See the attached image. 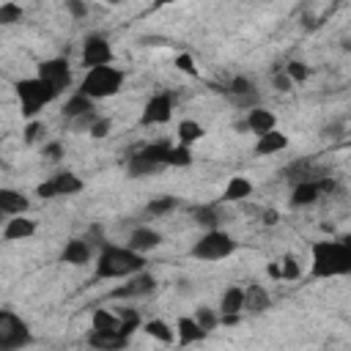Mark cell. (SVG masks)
Returning <instances> with one entry per match:
<instances>
[{
  "label": "cell",
  "instance_id": "cell-1",
  "mask_svg": "<svg viewBox=\"0 0 351 351\" xmlns=\"http://www.w3.org/2000/svg\"><path fill=\"white\" fill-rule=\"evenodd\" d=\"M145 269V255L129 250V247H115L104 244L99 258H96V277L99 280H121V277H134Z\"/></svg>",
  "mask_w": 351,
  "mask_h": 351
},
{
  "label": "cell",
  "instance_id": "cell-2",
  "mask_svg": "<svg viewBox=\"0 0 351 351\" xmlns=\"http://www.w3.org/2000/svg\"><path fill=\"white\" fill-rule=\"evenodd\" d=\"M351 274V250L343 241L313 244V277H346Z\"/></svg>",
  "mask_w": 351,
  "mask_h": 351
},
{
  "label": "cell",
  "instance_id": "cell-3",
  "mask_svg": "<svg viewBox=\"0 0 351 351\" xmlns=\"http://www.w3.org/2000/svg\"><path fill=\"white\" fill-rule=\"evenodd\" d=\"M123 88V71L115 69V66H99V69H90L82 82H80V90L82 96L88 99H107V96H115L118 90Z\"/></svg>",
  "mask_w": 351,
  "mask_h": 351
},
{
  "label": "cell",
  "instance_id": "cell-4",
  "mask_svg": "<svg viewBox=\"0 0 351 351\" xmlns=\"http://www.w3.org/2000/svg\"><path fill=\"white\" fill-rule=\"evenodd\" d=\"M14 88H16V96H19V101H22V115H25V118H36V112H38L44 104H49L52 99H58V90H55L52 85H47L44 80H38V77L19 80Z\"/></svg>",
  "mask_w": 351,
  "mask_h": 351
},
{
  "label": "cell",
  "instance_id": "cell-5",
  "mask_svg": "<svg viewBox=\"0 0 351 351\" xmlns=\"http://www.w3.org/2000/svg\"><path fill=\"white\" fill-rule=\"evenodd\" d=\"M233 252H236V241L225 230H208L189 250V255L197 258V261H222V258H228Z\"/></svg>",
  "mask_w": 351,
  "mask_h": 351
},
{
  "label": "cell",
  "instance_id": "cell-6",
  "mask_svg": "<svg viewBox=\"0 0 351 351\" xmlns=\"http://www.w3.org/2000/svg\"><path fill=\"white\" fill-rule=\"evenodd\" d=\"M33 343L30 326L11 310L0 313V351H19Z\"/></svg>",
  "mask_w": 351,
  "mask_h": 351
},
{
  "label": "cell",
  "instance_id": "cell-7",
  "mask_svg": "<svg viewBox=\"0 0 351 351\" xmlns=\"http://www.w3.org/2000/svg\"><path fill=\"white\" fill-rule=\"evenodd\" d=\"M38 80H44L47 85H52L58 90V96L71 85V66L66 58H49L44 63H38Z\"/></svg>",
  "mask_w": 351,
  "mask_h": 351
},
{
  "label": "cell",
  "instance_id": "cell-8",
  "mask_svg": "<svg viewBox=\"0 0 351 351\" xmlns=\"http://www.w3.org/2000/svg\"><path fill=\"white\" fill-rule=\"evenodd\" d=\"M82 66L90 71V69H99V66H110L112 63V47H110V41L104 38V36H99V33H93V36H88L85 38V44H82Z\"/></svg>",
  "mask_w": 351,
  "mask_h": 351
},
{
  "label": "cell",
  "instance_id": "cell-9",
  "mask_svg": "<svg viewBox=\"0 0 351 351\" xmlns=\"http://www.w3.org/2000/svg\"><path fill=\"white\" fill-rule=\"evenodd\" d=\"M173 115V99L170 93H154L145 107H143V115H140V123L143 126H159V123H167Z\"/></svg>",
  "mask_w": 351,
  "mask_h": 351
},
{
  "label": "cell",
  "instance_id": "cell-10",
  "mask_svg": "<svg viewBox=\"0 0 351 351\" xmlns=\"http://www.w3.org/2000/svg\"><path fill=\"white\" fill-rule=\"evenodd\" d=\"M280 176H282L285 181H293V184H307V181H321L326 173H324L321 167H315L313 159H296V162H291L288 167H282Z\"/></svg>",
  "mask_w": 351,
  "mask_h": 351
},
{
  "label": "cell",
  "instance_id": "cell-11",
  "mask_svg": "<svg viewBox=\"0 0 351 351\" xmlns=\"http://www.w3.org/2000/svg\"><path fill=\"white\" fill-rule=\"evenodd\" d=\"M156 288V280L151 277V274H145V271H140V274H134L126 285H121V288H115L110 296L112 299H137V296H145V293H151Z\"/></svg>",
  "mask_w": 351,
  "mask_h": 351
},
{
  "label": "cell",
  "instance_id": "cell-12",
  "mask_svg": "<svg viewBox=\"0 0 351 351\" xmlns=\"http://www.w3.org/2000/svg\"><path fill=\"white\" fill-rule=\"evenodd\" d=\"M90 255H93V247H90L88 239H71V241H66V247L60 252V261L71 263V266H85L90 261Z\"/></svg>",
  "mask_w": 351,
  "mask_h": 351
},
{
  "label": "cell",
  "instance_id": "cell-13",
  "mask_svg": "<svg viewBox=\"0 0 351 351\" xmlns=\"http://www.w3.org/2000/svg\"><path fill=\"white\" fill-rule=\"evenodd\" d=\"M244 121H247V129H250L252 134H258V137L274 132V126H277V115H274L271 110H266V107H255V110H250V115H247Z\"/></svg>",
  "mask_w": 351,
  "mask_h": 351
},
{
  "label": "cell",
  "instance_id": "cell-14",
  "mask_svg": "<svg viewBox=\"0 0 351 351\" xmlns=\"http://www.w3.org/2000/svg\"><path fill=\"white\" fill-rule=\"evenodd\" d=\"M30 208V200L22 195V192H16V189H0V211H3V217H22L25 211Z\"/></svg>",
  "mask_w": 351,
  "mask_h": 351
},
{
  "label": "cell",
  "instance_id": "cell-15",
  "mask_svg": "<svg viewBox=\"0 0 351 351\" xmlns=\"http://www.w3.org/2000/svg\"><path fill=\"white\" fill-rule=\"evenodd\" d=\"M159 244H162V233L159 230H154V228H134L126 247L134 250V252H140V255H145L148 250H156Z\"/></svg>",
  "mask_w": 351,
  "mask_h": 351
},
{
  "label": "cell",
  "instance_id": "cell-16",
  "mask_svg": "<svg viewBox=\"0 0 351 351\" xmlns=\"http://www.w3.org/2000/svg\"><path fill=\"white\" fill-rule=\"evenodd\" d=\"M33 233H36V222L27 219L25 214L22 217H11L5 222V228H3V239L5 241H22V239H30Z\"/></svg>",
  "mask_w": 351,
  "mask_h": 351
},
{
  "label": "cell",
  "instance_id": "cell-17",
  "mask_svg": "<svg viewBox=\"0 0 351 351\" xmlns=\"http://www.w3.org/2000/svg\"><path fill=\"white\" fill-rule=\"evenodd\" d=\"M126 340L129 337H123L121 332H93L90 329V335H88V346H93L99 351H121V348H126Z\"/></svg>",
  "mask_w": 351,
  "mask_h": 351
},
{
  "label": "cell",
  "instance_id": "cell-18",
  "mask_svg": "<svg viewBox=\"0 0 351 351\" xmlns=\"http://www.w3.org/2000/svg\"><path fill=\"white\" fill-rule=\"evenodd\" d=\"M52 184H55V192H58V197H69V195H77V192H82V178L77 176V173H71V170H60V173H55L52 176Z\"/></svg>",
  "mask_w": 351,
  "mask_h": 351
},
{
  "label": "cell",
  "instance_id": "cell-19",
  "mask_svg": "<svg viewBox=\"0 0 351 351\" xmlns=\"http://www.w3.org/2000/svg\"><path fill=\"white\" fill-rule=\"evenodd\" d=\"M90 112H96L93 99H88V96H82V93H74V96L63 104V115H66L71 123L80 121V118H85V115H90Z\"/></svg>",
  "mask_w": 351,
  "mask_h": 351
},
{
  "label": "cell",
  "instance_id": "cell-20",
  "mask_svg": "<svg viewBox=\"0 0 351 351\" xmlns=\"http://www.w3.org/2000/svg\"><path fill=\"white\" fill-rule=\"evenodd\" d=\"M321 186L318 181H307V184H296L293 192H291V206L293 208H302V206H313L318 197H321Z\"/></svg>",
  "mask_w": 351,
  "mask_h": 351
},
{
  "label": "cell",
  "instance_id": "cell-21",
  "mask_svg": "<svg viewBox=\"0 0 351 351\" xmlns=\"http://www.w3.org/2000/svg\"><path fill=\"white\" fill-rule=\"evenodd\" d=\"M241 310H244V288L241 285H230L222 293L219 315H241Z\"/></svg>",
  "mask_w": 351,
  "mask_h": 351
},
{
  "label": "cell",
  "instance_id": "cell-22",
  "mask_svg": "<svg viewBox=\"0 0 351 351\" xmlns=\"http://www.w3.org/2000/svg\"><path fill=\"white\" fill-rule=\"evenodd\" d=\"M192 217L197 225L208 228V230H219V222H222V208L217 203L211 206H192Z\"/></svg>",
  "mask_w": 351,
  "mask_h": 351
},
{
  "label": "cell",
  "instance_id": "cell-23",
  "mask_svg": "<svg viewBox=\"0 0 351 351\" xmlns=\"http://www.w3.org/2000/svg\"><path fill=\"white\" fill-rule=\"evenodd\" d=\"M282 148H288V137L282 132H277V129L263 134V137H258V143H255V154L258 156H269V154H277Z\"/></svg>",
  "mask_w": 351,
  "mask_h": 351
},
{
  "label": "cell",
  "instance_id": "cell-24",
  "mask_svg": "<svg viewBox=\"0 0 351 351\" xmlns=\"http://www.w3.org/2000/svg\"><path fill=\"white\" fill-rule=\"evenodd\" d=\"M162 165H156L154 159H148V156H143L140 151L137 154H132L129 156V162H126V173L132 176V178H143V176H154L156 170H159Z\"/></svg>",
  "mask_w": 351,
  "mask_h": 351
},
{
  "label": "cell",
  "instance_id": "cell-25",
  "mask_svg": "<svg viewBox=\"0 0 351 351\" xmlns=\"http://www.w3.org/2000/svg\"><path fill=\"white\" fill-rule=\"evenodd\" d=\"M250 195H252V184H250V178H244V176H233V178L228 181L225 192H222V200H225V203H236V200H244V197H250Z\"/></svg>",
  "mask_w": 351,
  "mask_h": 351
},
{
  "label": "cell",
  "instance_id": "cell-26",
  "mask_svg": "<svg viewBox=\"0 0 351 351\" xmlns=\"http://www.w3.org/2000/svg\"><path fill=\"white\" fill-rule=\"evenodd\" d=\"M176 335H178L181 346H189V343H197V340L206 337V332L197 326V321L195 318H186V315L176 321Z\"/></svg>",
  "mask_w": 351,
  "mask_h": 351
},
{
  "label": "cell",
  "instance_id": "cell-27",
  "mask_svg": "<svg viewBox=\"0 0 351 351\" xmlns=\"http://www.w3.org/2000/svg\"><path fill=\"white\" fill-rule=\"evenodd\" d=\"M90 326H93V332H121V315L99 307L90 318Z\"/></svg>",
  "mask_w": 351,
  "mask_h": 351
},
{
  "label": "cell",
  "instance_id": "cell-28",
  "mask_svg": "<svg viewBox=\"0 0 351 351\" xmlns=\"http://www.w3.org/2000/svg\"><path fill=\"white\" fill-rule=\"evenodd\" d=\"M269 307V293L261 288V285H250L244 288V310L250 313H261Z\"/></svg>",
  "mask_w": 351,
  "mask_h": 351
},
{
  "label": "cell",
  "instance_id": "cell-29",
  "mask_svg": "<svg viewBox=\"0 0 351 351\" xmlns=\"http://www.w3.org/2000/svg\"><path fill=\"white\" fill-rule=\"evenodd\" d=\"M143 332L151 335V337H156V340H162V343H173V337H176V329H173L167 321H162V318L145 321V324H143Z\"/></svg>",
  "mask_w": 351,
  "mask_h": 351
},
{
  "label": "cell",
  "instance_id": "cell-30",
  "mask_svg": "<svg viewBox=\"0 0 351 351\" xmlns=\"http://www.w3.org/2000/svg\"><path fill=\"white\" fill-rule=\"evenodd\" d=\"M176 134H178V143H181V145H192V143H197V140L206 134V129H203L197 121H181Z\"/></svg>",
  "mask_w": 351,
  "mask_h": 351
},
{
  "label": "cell",
  "instance_id": "cell-31",
  "mask_svg": "<svg viewBox=\"0 0 351 351\" xmlns=\"http://www.w3.org/2000/svg\"><path fill=\"white\" fill-rule=\"evenodd\" d=\"M165 165H170V167H189L192 165V151H189V145H170V151H167V156H165Z\"/></svg>",
  "mask_w": 351,
  "mask_h": 351
},
{
  "label": "cell",
  "instance_id": "cell-32",
  "mask_svg": "<svg viewBox=\"0 0 351 351\" xmlns=\"http://www.w3.org/2000/svg\"><path fill=\"white\" fill-rule=\"evenodd\" d=\"M176 206H178V200H176L173 195H162V197H154V200L145 206V214H151V217H162V214H170Z\"/></svg>",
  "mask_w": 351,
  "mask_h": 351
},
{
  "label": "cell",
  "instance_id": "cell-33",
  "mask_svg": "<svg viewBox=\"0 0 351 351\" xmlns=\"http://www.w3.org/2000/svg\"><path fill=\"white\" fill-rule=\"evenodd\" d=\"M228 93L233 99H241V96H255V85L250 77H233L230 85H228Z\"/></svg>",
  "mask_w": 351,
  "mask_h": 351
},
{
  "label": "cell",
  "instance_id": "cell-34",
  "mask_svg": "<svg viewBox=\"0 0 351 351\" xmlns=\"http://www.w3.org/2000/svg\"><path fill=\"white\" fill-rule=\"evenodd\" d=\"M195 321H197V326L208 335L211 329H217V324H219V315L211 310V307H206V304H200L197 307V313H195Z\"/></svg>",
  "mask_w": 351,
  "mask_h": 351
},
{
  "label": "cell",
  "instance_id": "cell-35",
  "mask_svg": "<svg viewBox=\"0 0 351 351\" xmlns=\"http://www.w3.org/2000/svg\"><path fill=\"white\" fill-rule=\"evenodd\" d=\"M134 329H140V313L137 310H121V335L129 337Z\"/></svg>",
  "mask_w": 351,
  "mask_h": 351
},
{
  "label": "cell",
  "instance_id": "cell-36",
  "mask_svg": "<svg viewBox=\"0 0 351 351\" xmlns=\"http://www.w3.org/2000/svg\"><path fill=\"white\" fill-rule=\"evenodd\" d=\"M280 277H282V280H299V277H302V269H299V263H296L293 255H285V258L280 261Z\"/></svg>",
  "mask_w": 351,
  "mask_h": 351
},
{
  "label": "cell",
  "instance_id": "cell-37",
  "mask_svg": "<svg viewBox=\"0 0 351 351\" xmlns=\"http://www.w3.org/2000/svg\"><path fill=\"white\" fill-rule=\"evenodd\" d=\"M22 19V8L16 3H3L0 5V25H14Z\"/></svg>",
  "mask_w": 351,
  "mask_h": 351
},
{
  "label": "cell",
  "instance_id": "cell-38",
  "mask_svg": "<svg viewBox=\"0 0 351 351\" xmlns=\"http://www.w3.org/2000/svg\"><path fill=\"white\" fill-rule=\"evenodd\" d=\"M285 74H288L293 82H304V80L310 77V69H307L302 60H291V63H285Z\"/></svg>",
  "mask_w": 351,
  "mask_h": 351
},
{
  "label": "cell",
  "instance_id": "cell-39",
  "mask_svg": "<svg viewBox=\"0 0 351 351\" xmlns=\"http://www.w3.org/2000/svg\"><path fill=\"white\" fill-rule=\"evenodd\" d=\"M110 129H112V121H110V118H99V121L90 126V132H88V134H90V137H96V140H101V137H107V132H110Z\"/></svg>",
  "mask_w": 351,
  "mask_h": 351
},
{
  "label": "cell",
  "instance_id": "cell-40",
  "mask_svg": "<svg viewBox=\"0 0 351 351\" xmlns=\"http://www.w3.org/2000/svg\"><path fill=\"white\" fill-rule=\"evenodd\" d=\"M41 132H44V123H41V121H30V123L25 126V143H36Z\"/></svg>",
  "mask_w": 351,
  "mask_h": 351
},
{
  "label": "cell",
  "instance_id": "cell-41",
  "mask_svg": "<svg viewBox=\"0 0 351 351\" xmlns=\"http://www.w3.org/2000/svg\"><path fill=\"white\" fill-rule=\"evenodd\" d=\"M41 154H44V159H47V162H58V159L63 156V145H60V143H47Z\"/></svg>",
  "mask_w": 351,
  "mask_h": 351
},
{
  "label": "cell",
  "instance_id": "cell-42",
  "mask_svg": "<svg viewBox=\"0 0 351 351\" xmlns=\"http://www.w3.org/2000/svg\"><path fill=\"white\" fill-rule=\"evenodd\" d=\"M176 66L184 71V74H197V69H195V63H192V58L186 55V52H181V55H176Z\"/></svg>",
  "mask_w": 351,
  "mask_h": 351
},
{
  "label": "cell",
  "instance_id": "cell-43",
  "mask_svg": "<svg viewBox=\"0 0 351 351\" xmlns=\"http://www.w3.org/2000/svg\"><path fill=\"white\" fill-rule=\"evenodd\" d=\"M274 85H277V90H291V88H293V80H291L285 71H280V74L274 77Z\"/></svg>",
  "mask_w": 351,
  "mask_h": 351
},
{
  "label": "cell",
  "instance_id": "cell-44",
  "mask_svg": "<svg viewBox=\"0 0 351 351\" xmlns=\"http://www.w3.org/2000/svg\"><path fill=\"white\" fill-rule=\"evenodd\" d=\"M66 8H69L74 16H85V14H88V5H85V3H77V0H66Z\"/></svg>",
  "mask_w": 351,
  "mask_h": 351
},
{
  "label": "cell",
  "instance_id": "cell-45",
  "mask_svg": "<svg viewBox=\"0 0 351 351\" xmlns=\"http://www.w3.org/2000/svg\"><path fill=\"white\" fill-rule=\"evenodd\" d=\"M261 219H263V225H269V228H271V225H277V222H280V214H277L274 208H263V211H261Z\"/></svg>",
  "mask_w": 351,
  "mask_h": 351
},
{
  "label": "cell",
  "instance_id": "cell-46",
  "mask_svg": "<svg viewBox=\"0 0 351 351\" xmlns=\"http://www.w3.org/2000/svg\"><path fill=\"white\" fill-rule=\"evenodd\" d=\"M239 318H241V315H219V324L233 326V324H239Z\"/></svg>",
  "mask_w": 351,
  "mask_h": 351
},
{
  "label": "cell",
  "instance_id": "cell-47",
  "mask_svg": "<svg viewBox=\"0 0 351 351\" xmlns=\"http://www.w3.org/2000/svg\"><path fill=\"white\" fill-rule=\"evenodd\" d=\"M337 132H340V123H332V126H324V129H321V134H324V137H329V134H337Z\"/></svg>",
  "mask_w": 351,
  "mask_h": 351
},
{
  "label": "cell",
  "instance_id": "cell-48",
  "mask_svg": "<svg viewBox=\"0 0 351 351\" xmlns=\"http://www.w3.org/2000/svg\"><path fill=\"white\" fill-rule=\"evenodd\" d=\"M348 145H351V143H348Z\"/></svg>",
  "mask_w": 351,
  "mask_h": 351
}]
</instances>
